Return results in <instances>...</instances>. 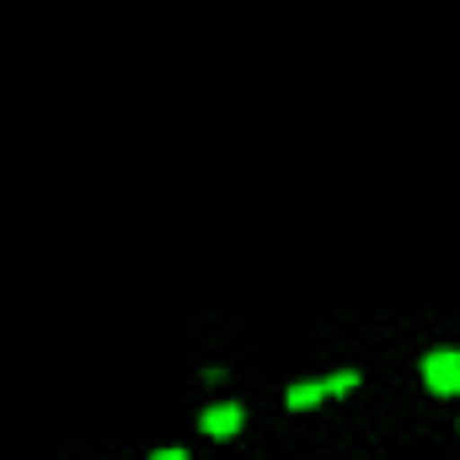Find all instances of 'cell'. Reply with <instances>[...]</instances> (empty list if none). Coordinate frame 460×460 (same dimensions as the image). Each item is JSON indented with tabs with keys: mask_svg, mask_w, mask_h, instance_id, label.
<instances>
[{
	"mask_svg": "<svg viewBox=\"0 0 460 460\" xmlns=\"http://www.w3.org/2000/svg\"><path fill=\"white\" fill-rule=\"evenodd\" d=\"M241 423H246L241 402H215V407H204V418H199V429H204L209 439H230V434H241Z\"/></svg>",
	"mask_w": 460,
	"mask_h": 460,
	"instance_id": "3957f363",
	"label": "cell"
},
{
	"mask_svg": "<svg viewBox=\"0 0 460 460\" xmlns=\"http://www.w3.org/2000/svg\"><path fill=\"white\" fill-rule=\"evenodd\" d=\"M423 385L434 396H460V353L456 348H434L423 358Z\"/></svg>",
	"mask_w": 460,
	"mask_h": 460,
	"instance_id": "6da1fadb",
	"label": "cell"
},
{
	"mask_svg": "<svg viewBox=\"0 0 460 460\" xmlns=\"http://www.w3.org/2000/svg\"><path fill=\"white\" fill-rule=\"evenodd\" d=\"M358 385V375L353 369H343V375H332V380H305V385H289V407L295 412H305V407H316V402H327V396H338V391H353Z\"/></svg>",
	"mask_w": 460,
	"mask_h": 460,
	"instance_id": "7a4b0ae2",
	"label": "cell"
},
{
	"mask_svg": "<svg viewBox=\"0 0 460 460\" xmlns=\"http://www.w3.org/2000/svg\"><path fill=\"white\" fill-rule=\"evenodd\" d=\"M150 460H188V450H155Z\"/></svg>",
	"mask_w": 460,
	"mask_h": 460,
	"instance_id": "277c9868",
	"label": "cell"
}]
</instances>
